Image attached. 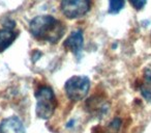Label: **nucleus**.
<instances>
[{
	"mask_svg": "<svg viewBox=\"0 0 151 133\" xmlns=\"http://www.w3.org/2000/svg\"><path fill=\"white\" fill-rule=\"evenodd\" d=\"M147 0H129V2L132 3V5L136 9H141L144 7V5L146 4Z\"/></svg>",
	"mask_w": 151,
	"mask_h": 133,
	"instance_id": "9d476101",
	"label": "nucleus"
},
{
	"mask_svg": "<svg viewBox=\"0 0 151 133\" xmlns=\"http://www.w3.org/2000/svg\"><path fill=\"white\" fill-rule=\"evenodd\" d=\"M91 7V0H61V11L68 19H78L85 16Z\"/></svg>",
	"mask_w": 151,
	"mask_h": 133,
	"instance_id": "20e7f679",
	"label": "nucleus"
},
{
	"mask_svg": "<svg viewBox=\"0 0 151 133\" xmlns=\"http://www.w3.org/2000/svg\"><path fill=\"white\" fill-rule=\"evenodd\" d=\"M0 133H25V127L18 116H11L0 123Z\"/></svg>",
	"mask_w": 151,
	"mask_h": 133,
	"instance_id": "423d86ee",
	"label": "nucleus"
},
{
	"mask_svg": "<svg viewBox=\"0 0 151 133\" xmlns=\"http://www.w3.org/2000/svg\"><path fill=\"white\" fill-rule=\"evenodd\" d=\"M17 36V32L13 31L11 28H4L0 30V53L3 52L13 44Z\"/></svg>",
	"mask_w": 151,
	"mask_h": 133,
	"instance_id": "0eeeda50",
	"label": "nucleus"
},
{
	"mask_svg": "<svg viewBox=\"0 0 151 133\" xmlns=\"http://www.w3.org/2000/svg\"><path fill=\"white\" fill-rule=\"evenodd\" d=\"M83 42H84V38H83L82 31L81 30H75L65 40L64 47L67 50L71 51L73 54L79 55L83 49Z\"/></svg>",
	"mask_w": 151,
	"mask_h": 133,
	"instance_id": "39448f33",
	"label": "nucleus"
},
{
	"mask_svg": "<svg viewBox=\"0 0 151 133\" xmlns=\"http://www.w3.org/2000/svg\"><path fill=\"white\" fill-rule=\"evenodd\" d=\"M35 98L36 116L42 120H49L57 107V100L53 89L49 86H42L36 92Z\"/></svg>",
	"mask_w": 151,
	"mask_h": 133,
	"instance_id": "f03ea898",
	"label": "nucleus"
},
{
	"mask_svg": "<svg viewBox=\"0 0 151 133\" xmlns=\"http://www.w3.org/2000/svg\"><path fill=\"white\" fill-rule=\"evenodd\" d=\"M120 125H121V121H120L119 118H115V120L110 124V129H112L113 133H116L118 131V129L120 128Z\"/></svg>",
	"mask_w": 151,
	"mask_h": 133,
	"instance_id": "9b49d317",
	"label": "nucleus"
},
{
	"mask_svg": "<svg viewBox=\"0 0 151 133\" xmlns=\"http://www.w3.org/2000/svg\"><path fill=\"white\" fill-rule=\"evenodd\" d=\"M65 93L71 101H81L90 89V80L86 76H73L65 82Z\"/></svg>",
	"mask_w": 151,
	"mask_h": 133,
	"instance_id": "7ed1b4c3",
	"label": "nucleus"
},
{
	"mask_svg": "<svg viewBox=\"0 0 151 133\" xmlns=\"http://www.w3.org/2000/svg\"><path fill=\"white\" fill-rule=\"evenodd\" d=\"M124 7V0H110L109 13L118 14Z\"/></svg>",
	"mask_w": 151,
	"mask_h": 133,
	"instance_id": "1a4fd4ad",
	"label": "nucleus"
},
{
	"mask_svg": "<svg viewBox=\"0 0 151 133\" xmlns=\"http://www.w3.org/2000/svg\"><path fill=\"white\" fill-rule=\"evenodd\" d=\"M142 95L147 101L151 102V71H147L145 73L144 82L141 85Z\"/></svg>",
	"mask_w": 151,
	"mask_h": 133,
	"instance_id": "6e6552de",
	"label": "nucleus"
},
{
	"mask_svg": "<svg viewBox=\"0 0 151 133\" xmlns=\"http://www.w3.org/2000/svg\"><path fill=\"white\" fill-rule=\"evenodd\" d=\"M30 32L40 41L57 43L64 34L65 27L52 16H38L30 22Z\"/></svg>",
	"mask_w": 151,
	"mask_h": 133,
	"instance_id": "f257e3e1",
	"label": "nucleus"
}]
</instances>
